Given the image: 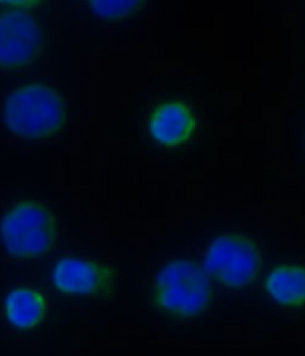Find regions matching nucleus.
<instances>
[{
    "label": "nucleus",
    "instance_id": "obj_1",
    "mask_svg": "<svg viewBox=\"0 0 305 356\" xmlns=\"http://www.w3.org/2000/svg\"><path fill=\"white\" fill-rule=\"evenodd\" d=\"M210 276L197 262L181 259L170 262L155 281L154 302L160 311L177 318L200 315L213 300Z\"/></svg>",
    "mask_w": 305,
    "mask_h": 356
},
{
    "label": "nucleus",
    "instance_id": "obj_2",
    "mask_svg": "<svg viewBox=\"0 0 305 356\" xmlns=\"http://www.w3.org/2000/svg\"><path fill=\"white\" fill-rule=\"evenodd\" d=\"M4 118L9 129L17 136L29 139L47 138L64 126V102L51 87L29 84L8 97Z\"/></svg>",
    "mask_w": 305,
    "mask_h": 356
},
{
    "label": "nucleus",
    "instance_id": "obj_3",
    "mask_svg": "<svg viewBox=\"0 0 305 356\" xmlns=\"http://www.w3.org/2000/svg\"><path fill=\"white\" fill-rule=\"evenodd\" d=\"M1 234L9 254L20 259L39 257L48 254L55 245L57 220L44 204L21 202L3 218Z\"/></svg>",
    "mask_w": 305,
    "mask_h": 356
},
{
    "label": "nucleus",
    "instance_id": "obj_4",
    "mask_svg": "<svg viewBox=\"0 0 305 356\" xmlns=\"http://www.w3.org/2000/svg\"><path fill=\"white\" fill-rule=\"evenodd\" d=\"M208 276L229 287H242L256 279L261 267L259 249L247 237L226 235L211 243L204 260Z\"/></svg>",
    "mask_w": 305,
    "mask_h": 356
},
{
    "label": "nucleus",
    "instance_id": "obj_5",
    "mask_svg": "<svg viewBox=\"0 0 305 356\" xmlns=\"http://www.w3.org/2000/svg\"><path fill=\"white\" fill-rule=\"evenodd\" d=\"M43 34L32 15L23 10L4 12L0 18V65L17 70L33 63L42 52Z\"/></svg>",
    "mask_w": 305,
    "mask_h": 356
},
{
    "label": "nucleus",
    "instance_id": "obj_6",
    "mask_svg": "<svg viewBox=\"0 0 305 356\" xmlns=\"http://www.w3.org/2000/svg\"><path fill=\"white\" fill-rule=\"evenodd\" d=\"M52 279L56 289L67 295L107 298L116 289L117 273L99 262L65 257L56 264Z\"/></svg>",
    "mask_w": 305,
    "mask_h": 356
},
{
    "label": "nucleus",
    "instance_id": "obj_7",
    "mask_svg": "<svg viewBox=\"0 0 305 356\" xmlns=\"http://www.w3.org/2000/svg\"><path fill=\"white\" fill-rule=\"evenodd\" d=\"M196 121L185 103L167 102L155 109L149 120L152 136L167 146L186 143L195 132Z\"/></svg>",
    "mask_w": 305,
    "mask_h": 356
},
{
    "label": "nucleus",
    "instance_id": "obj_8",
    "mask_svg": "<svg viewBox=\"0 0 305 356\" xmlns=\"http://www.w3.org/2000/svg\"><path fill=\"white\" fill-rule=\"evenodd\" d=\"M5 314L9 323L17 329L33 330L46 317L45 296L30 287L12 290L5 300Z\"/></svg>",
    "mask_w": 305,
    "mask_h": 356
},
{
    "label": "nucleus",
    "instance_id": "obj_9",
    "mask_svg": "<svg viewBox=\"0 0 305 356\" xmlns=\"http://www.w3.org/2000/svg\"><path fill=\"white\" fill-rule=\"evenodd\" d=\"M266 289L279 304L300 306L305 304V268L283 265L274 268L266 280Z\"/></svg>",
    "mask_w": 305,
    "mask_h": 356
},
{
    "label": "nucleus",
    "instance_id": "obj_10",
    "mask_svg": "<svg viewBox=\"0 0 305 356\" xmlns=\"http://www.w3.org/2000/svg\"><path fill=\"white\" fill-rule=\"evenodd\" d=\"M143 1L140 0H119V1H110V0H93L90 2L92 10L96 14L108 19H117L127 17L135 13L141 8Z\"/></svg>",
    "mask_w": 305,
    "mask_h": 356
}]
</instances>
